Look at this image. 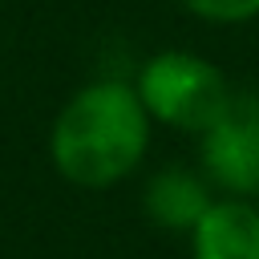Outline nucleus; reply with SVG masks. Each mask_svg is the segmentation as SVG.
Returning <instances> with one entry per match:
<instances>
[{
	"mask_svg": "<svg viewBox=\"0 0 259 259\" xmlns=\"http://www.w3.org/2000/svg\"><path fill=\"white\" fill-rule=\"evenodd\" d=\"M150 113L134 85L93 81L77 89L49 134L53 166L65 182L85 190H105L138 170L150 146Z\"/></svg>",
	"mask_w": 259,
	"mask_h": 259,
	"instance_id": "nucleus-1",
	"label": "nucleus"
},
{
	"mask_svg": "<svg viewBox=\"0 0 259 259\" xmlns=\"http://www.w3.org/2000/svg\"><path fill=\"white\" fill-rule=\"evenodd\" d=\"M134 89L154 121L174 125V130H190V134H202L231 97L227 77L206 57L186 53V49L154 53L142 65Z\"/></svg>",
	"mask_w": 259,
	"mask_h": 259,
	"instance_id": "nucleus-2",
	"label": "nucleus"
},
{
	"mask_svg": "<svg viewBox=\"0 0 259 259\" xmlns=\"http://www.w3.org/2000/svg\"><path fill=\"white\" fill-rule=\"evenodd\" d=\"M198 158L210 186L235 198L259 194V93L231 89L219 117L198 134Z\"/></svg>",
	"mask_w": 259,
	"mask_h": 259,
	"instance_id": "nucleus-3",
	"label": "nucleus"
},
{
	"mask_svg": "<svg viewBox=\"0 0 259 259\" xmlns=\"http://www.w3.org/2000/svg\"><path fill=\"white\" fill-rule=\"evenodd\" d=\"M194 259H259V206L247 198H219L190 231Z\"/></svg>",
	"mask_w": 259,
	"mask_h": 259,
	"instance_id": "nucleus-4",
	"label": "nucleus"
},
{
	"mask_svg": "<svg viewBox=\"0 0 259 259\" xmlns=\"http://www.w3.org/2000/svg\"><path fill=\"white\" fill-rule=\"evenodd\" d=\"M210 182L194 170H182V166H166L158 170L150 182H146V194H142V206L146 214L162 227V231H194L202 223V214L210 210Z\"/></svg>",
	"mask_w": 259,
	"mask_h": 259,
	"instance_id": "nucleus-5",
	"label": "nucleus"
},
{
	"mask_svg": "<svg viewBox=\"0 0 259 259\" xmlns=\"http://www.w3.org/2000/svg\"><path fill=\"white\" fill-rule=\"evenodd\" d=\"M186 12L210 20V24H243L259 16V0H182Z\"/></svg>",
	"mask_w": 259,
	"mask_h": 259,
	"instance_id": "nucleus-6",
	"label": "nucleus"
}]
</instances>
